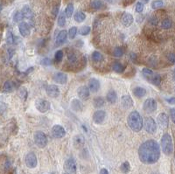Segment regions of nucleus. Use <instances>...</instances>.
Masks as SVG:
<instances>
[{"label":"nucleus","instance_id":"nucleus-12","mask_svg":"<svg viewBox=\"0 0 175 174\" xmlns=\"http://www.w3.org/2000/svg\"><path fill=\"white\" fill-rule=\"evenodd\" d=\"M106 117V112L104 110H96L93 114V121L96 124H101L103 123Z\"/></svg>","mask_w":175,"mask_h":174},{"label":"nucleus","instance_id":"nucleus-4","mask_svg":"<svg viewBox=\"0 0 175 174\" xmlns=\"http://www.w3.org/2000/svg\"><path fill=\"white\" fill-rule=\"evenodd\" d=\"M33 138H34V142H35V145L39 147V148H45L47 145V138H46V135L42 132V131H37L34 133V136H33Z\"/></svg>","mask_w":175,"mask_h":174},{"label":"nucleus","instance_id":"nucleus-40","mask_svg":"<svg viewBox=\"0 0 175 174\" xmlns=\"http://www.w3.org/2000/svg\"><path fill=\"white\" fill-rule=\"evenodd\" d=\"M76 33H77V28H76L75 26H73V27H71V28L69 29L68 32H67L69 39H74V38H75V36H76Z\"/></svg>","mask_w":175,"mask_h":174},{"label":"nucleus","instance_id":"nucleus-14","mask_svg":"<svg viewBox=\"0 0 175 174\" xmlns=\"http://www.w3.org/2000/svg\"><path fill=\"white\" fill-rule=\"evenodd\" d=\"M77 94L78 96L82 100V101H86L89 98V95H90V90L89 88V87L86 86H82L78 88L77 90Z\"/></svg>","mask_w":175,"mask_h":174},{"label":"nucleus","instance_id":"nucleus-28","mask_svg":"<svg viewBox=\"0 0 175 174\" xmlns=\"http://www.w3.org/2000/svg\"><path fill=\"white\" fill-rule=\"evenodd\" d=\"M13 84L11 81H6L3 86V92L4 93H11L13 91Z\"/></svg>","mask_w":175,"mask_h":174},{"label":"nucleus","instance_id":"nucleus-16","mask_svg":"<svg viewBox=\"0 0 175 174\" xmlns=\"http://www.w3.org/2000/svg\"><path fill=\"white\" fill-rule=\"evenodd\" d=\"M53 81L59 84H61V85H64L67 82V75L62 72H58V73H55L53 77Z\"/></svg>","mask_w":175,"mask_h":174},{"label":"nucleus","instance_id":"nucleus-6","mask_svg":"<svg viewBox=\"0 0 175 174\" xmlns=\"http://www.w3.org/2000/svg\"><path fill=\"white\" fill-rule=\"evenodd\" d=\"M144 127H145V130H146L148 133H150V134H154V133L157 131V129H158V126H157L156 122H155L154 119L152 118V117H146V118L145 119Z\"/></svg>","mask_w":175,"mask_h":174},{"label":"nucleus","instance_id":"nucleus-27","mask_svg":"<svg viewBox=\"0 0 175 174\" xmlns=\"http://www.w3.org/2000/svg\"><path fill=\"white\" fill-rule=\"evenodd\" d=\"M21 11H22V13H23V15H24L25 18H29V19H32V17H33L32 11V10L30 9V7H29L28 5H25V6L23 7V9H22Z\"/></svg>","mask_w":175,"mask_h":174},{"label":"nucleus","instance_id":"nucleus-37","mask_svg":"<svg viewBox=\"0 0 175 174\" xmlns=\"http://www.w3.org/2000/svg\"><path fill=\"white\" fill-rule=\"evenodd\" d=\"M164 6V2L162 0H155L152 3V8L153 10H157L160 9L161 7Z\"/></svg>","mask_w":175,"mask_h":174},{"label":"nucleus","instance_id":"nucleus-30","mask_svg":"<svg viewBox=\"0 0 175 174\" xmlns=\"http://www.w3.org/2000/svg\"><path fill=\"white\" fill-rule=\"evenodd\" d=\"M74 20L77 23H82V22H83L86 19V14L84 12H82V11H77L74 14Z\"/></svg>","mask_w":175,"mask_h":174},{"label":"nucleus","instance_id":"nucleus-42","mask_svg":"<svg viewBox=\"0 0 175 174\" xmlns=\"http://www.w3.org/2000/svg\"><path fill=\"white\" fill-rule=\"evenodd\" d=\"M18 95L21 99L23 100H25L27 98V95H28V93L26 91V89L25 88H20L19 90H18Z\"/></svg>","mask_w":175,"mask_h":174},{"label":"nucleus","instance_id":"nucleus-41","mask_svg":"<svg viewBox=\"0 0 175 174\" xmlns=\"http://www.w3.org/2000/svg\"><path fill=\"white\" fill-rule=\"evenodd\" d=\"M113 54H114L115 57L120 58V57H122V56L124 55V50H123L121 47L117 46V47H116V48L114 49V51H113Z\"/></svg>","mask_w":175,"mask_h":174},{"label":"nucleus","instance_id":"nucleus-50","mask_svg":"<svg viewBox=\"0 0 175 174\" xmlns=\"http://www.w3.org/2000/svg\"><path fill=\"white\" fill-rule=\"evenodd\" d=\"M41 64H42V65H44V66H48V65H51V64H52V62H51V60H50V59L45 58V59H43V60H42V61H41Z\"/></svg>","mask_w":175,"mask_h":174},{"label":"nucleus","instance_id":"nucleus-31","mask_svg":"<svg viewBox=\"0 0 175 174\" xmlns=\"http://www.w3.org/2000/svg\"><path fill=\"white\" fill-rule=\"evenodd\" d=\"M172 26H173V21H172V19L167 18H165V19L162 20V22H161V27H162L163 29L168 30V29H170Z\"/></svg>","mask_w":175,"mask_h":174},{"label":"nucleus","instance_id":"nucleus-38","mask_svg":"<svg viewBox=\"0 0 175 174\" xmlns=\"http://www.w3.org/2000/svg\"><path fill=\"white\" fill-rule=\"evenodd\" d=\"M24 18H25V17H24L22 11H17V12L14 14V16H13V20H14V22L18 23V22L22 21Z\"/></svg>","mask_w":175,"mask_h":174},{"label":"nucleus","instance_id":"nucleus-53","mask_svg":"<svg viewBox=\"0 0 175 174\" xmlns=\"http://www.w3.org/2000/svg\"><path fill=\"white\" fill-rule=\"evenodd\" d=\"M100 174H109V172H108V170H107V169H105V168H103V169L101 170V172H100Z\"/></svg>","mask_w":175,"mask_h":174},{"label":"nucleus","instance_id":"nucleus-43","mask_svg":"<svg viewBox=\"0 0 175 174\" xmlns=\"http://www.w3.org/2000/svg\"><path fill=\"white\" fill-rule=\"evenodd\" d=\"M90 31H91V28L89 26H88V25H85V26H83V27L81 28L80 34L83 35V36H86V35H88L90 32Z\"/></svg>","mask_w":175,"mask_h":174},{"label":"nucleus","instance_id":"nucleus-59","mask_svg":"<svg viewBox=\"0 0 175 174\" xmlns=\"http://www.w3.org/2000/svg\"><path fill=\"white\" fill-rule=\"evenodd\" d=\"M174 91H175V89H174Z\"/></svg>","mask_w":175,"mask_h":174},{"label":"nucleus","instance_id":"nucleus-54","mask_svg":"<svg viewBox=\"0 0 175 174\" xmlns=\"http://www.w3.org/2000/svg\"><path fill=\"white\" fill-rule=\"evenodd\" d=\"M58 10H59V6H57L56 8H54L53 11V15H57V13H58Z\"/></svg>","mask_w":175,"mask_h":174},{"label":"nucleus","instance_id":"nucleus-2","mask_svg":"<svg viewBox=\"0 0 175 174\" xmlns=\"http://www.w3.org/2000/svg\"><path fill=\"white\" fill-rule=\"evenodd\" d=\"M128 126L134 132H139L144 127V121L138 111H132L129 114L127 119Z\"/></svg>","mask_w":175,"mask_h":174},{"label":"nucleus","instance_id":"nucleus-18","mask_svg":"<svg viewBox=\"0 0 175 174\" xmlns=\"http://www.w3.org/2000/svg\"><path fill=\"white\" fill-rule=\"evenodd\" d=\"M133 16L131 14V13H128V12H125L123 14L122 18H121V22L122 24L124 25V26H130L132 25L133 23Z\"/></svg>","mask_w":175,"mask_h":174},{"label":"nucleus","instance_id":"nucleus-52","mask_svg":"<svg viewBox=\"0 0 175 174\" xmlns=\"http://www.w3.org/2000/svg\"><path fill=\"white\" fill-rule=\"evenodd\" d=\"M167 102L169 104L175 105V97H172V98H168V99H167Z\"/></svg>","mask_w":175,"mask_h":174},{"label":"nucleus","instance_id":"nucleus-56","mask_svg":"<svg viewBox=\"0 0 175 174\" xmlns=\"http://www.w3.org/2000/svg\"><path fill=\"white\" fill-rule=\"evenodd\" d=\"M106 2H108V3H112L113 2V0H105Z\"/></svg>","mask_w":175,"mask_h":174},{"label":"nucleus","instance_id":"nucleus-23","mask_svg":"<svg viewBox=\"0 0 175 174\" xmlns=\"http://www.w3.org/2000/svg\"><path fill=\"white\" fill-rule=\"evenodd\" d=\"M147 80H148L151 83H153V85H155V86H160V83H161V76H160V74H153V75L150 76L149 78H147Z\"/></svg>","mask_w":175,"mask_h":174},{"label":"nucleus","instance_id":"nucleus-33","mask_svg":"<svg viewBox=\"0 0 175 174\" xmlns=\"http://www.w3.org/2000/svg\"><path fill=\"white\" fill-rule=\"evenodd\" d=\"M91 7L96 11L101 10L103 7V3L102 0H93L91 3Z\"/></svg>","mask_w":175,"mask_h":174},{"label":"nucleus","instance_id":"nucleus-17","mask_svg":"<svg viewBox=\"0 0 175 174\" xmlns=\"http://www.w3.org/2000/svg\"><path fill=\"white\" fill-rule=\"evenodd\" d=\"M157 121H158V123L160 124V126H161L164 129L167 128L168 123H169V118L166 113H160L157 117Z\"/></svg>","mask_w":175,"mask_h":174},{"label":"nucleus","instance_id":"nucleus-47","mask_svg":"<svg viewBox=\"0 0 175 174\" xmlns=\"http://www.w3.org/2000/svg\"><path fill=\"white\" fill-rule=\"evenodd\" d=\"M149 23H150L151 25H157L159 24V19H158L157 17L153 16V17H151L150 19H149Z\"/></svg>","mask_w":175,"mask_h":174},{"label":"nucleus","instance_id":"nucleus-57","mask_svg":"<svg viewBox=\"0 0 175 174\" xmlns=\"http://www.w3.org/2000/svg\"><path fill=\"white\" fill-rule=\"evenodd\" d=\"M149 1H150V0H143V2H144V3H148Z\"/></svg>","mask_w":175,"mask_h":174},{"label":"nucleus","instance_id":"nucleus-20","mask_svg":"<svg viewBox=\"0 0 175 174\" xmlns=\"http://www.w3.org/2000/svg\"><path fill=\"white\" fill-rule=\"evenodd\" d=\"M89 88L91 92L96 93L99 90L100 88V82L98 80L95 79V78H91L89 81Z\"/></svg>","mask_w":175,"mask_h":174},{"label":"nucleus","instance_id":"nucleus-29","mask_svg":"<svg viewBox=\"0 0 175 174\" xmlns=\"http://www.w3.org/2000/svg\"><path fill=\"white\" fill-rule=\"evenodd\" d=\"M66 13H65V11H61V12H60V14H59V17H58V21H57V23H58V25L60 26V27H63V26H65V25H66Z\"/></svg>","mask_w":175,"mask_h":174},{"label":"nucleus","instance_id":"nucleus-36","mask_svg":"<svg viewBox=\"0 0 175 174\" xmlns=\"http://www.w3.org/2000/svg\"><path fill=\"white\" fill-rule=\"evenodd\" d=\"M120 170H121V172L124 173H128L130 172V170H131L130 163H129L128 161L124 162V163L121 165V166H120Z\"/></svg>","mask_w":175,"mask_h":174},{"label":"nucleus","instance_id":"nucleus-25","mask_svg":"<svg viewBox=\"0 0 175 174\" xmlns=\"http://www.w3.org/2000/svg\"><path fill=\"white\" fill-rule=\"evenodd\" d=\"M105 104V101L103 97L101 96H97V97H95L94 100H93V105L96 109H100V108H103Z\"/></svg>","mask_w":175,"mask_h":174},{"label":"nucleus","instance_id":"nucleus-5","mask_svg":"<svg viewBox=\"0 0 175 174\" xmlns=\"http://www.w3.org/2000/svg\"><path fill=\"white\" fill-rule=\"evenodd\" d=\"M157 108H158V104H157V102L155 99L153 98H149V99H146L143 104V109L144 110L148 113V114H152L153 112H155L157 110Z\"/></svg>","mask_w":175,"mask_h":174},{"label":"nucleus","instance_id":"nucleus-22","mask_svg":"<svg viewBox=\"0 0 175 174\" xmlns=\"http://www.w3.org/2000/svg\"><path fill=\"white\" fill-rule=\"evenodd\" d=\"M106 99L110 103H115L117 99V92L114 90V89H110L108 93H107V95H106Z\"/></svg>","mask_w":175,"mask_h":174},{"label":"nucleus","instance_id":"nucleus-19","mask_svg":"<svg viewBox=\"0 0 175 174\" xmlns=\"http://www.w3.org/2000/svg\"><path fill=\"white\" fill-rule=\"evenodd\" d=\"M67 32L66 30H62L59 32V34L57 35L56 37V41H55V44L57 46H60L62 44H64L66 42V39H67Z\"/></svg>","mask_w":175,"mask_h":174},{"label":"nucleus","instance_id":"nucleus-34","mask_svg":"<svg viewBox=\"0 0 175 174\" xmlns=\"http://www.w3.org/2000/svg\"><path fill=\"white\" fill-rule=\"evenodd\" d=\"M112 68H113V70H114L116 73H118V74H122V73H124V66L122 65V64L119 63V62L114 63L113 66H112Z\"/></svg>","mask_w":175,"mask_h":174},{"label":"nucleus","instance_id":"nucleus-7","mask_svg":"<svg viewBox=\"0 0 175 174\" xmlns=\"http://www.w3.org/2000/svg\"><path fill=\"white\" fill-rule=\"evenodd\" d=\"M35 107L38 109V111L41 112V113H46V111H48L51 108V104L48 101L45 100V99H37L35 102Z\"/></svg>","mask_w":175,"mask_h":174},{"label":"nucleus","instance_id":"nucleus-45","mask_svg":"<svg viewBox=\"0 0 175 174\" xmlns=\"http://www.w3.org/2000/svg\"><path fill=\"white\" fill-rule=\"evenodd\" d=\"M135 11H136V12H138V13H141V12L144 11V4H143L142 2L137 3L136 7H135Z\"/></svg>","mask_w":175,"mask_h":174},{"label":"nucleus","instance_id":"nucleus-51","mask_svg":"<svg viewBox=\"0 0 175 174\" xmlns=\"http://www.w3.org/2000/svg\"><path fill=\"white\" fill-rule=\"evenodd\" d=\"M170 116H171L173 123H175V109H174V108L170 109Z\"/></svg>","mask_w":175,"mask_h":174},{"label":"nucleus","instance_id":"nucleus-39","mask_svg":"<svg viewBox=\"0 0 175 174\" xmlns=\"http://www.w3.org/2000/svg\"><path fill=\"white\" fill-rule=\"evenodd\" d=\"M6 42H7L9 45H12V44H14V42H15L14 36H13V34L11 33V31H8L7 33H6Z\"/></svg>","mask_w":175,"mask_h":174},{"label":"nucleus","instance_id":"nucleus-48","mask_svg":"<svg viewBox=\"0 0 175 174\" xmlns=\"http://www.w3.org/2000/svg\"><path fill=\"white\" fill-rule=\"evenodd\" d=\"M68 60H70V62H76L77 61V56L74 53H68Z\"/></svg>","mask_w":175,"mask_h":174},{"label":"nucleus","instance_id":"nucleus-26","mask_svg":"<svg viewBox=\"0 0 175 174\" xmlns=\"http://www.w3.org/2000/svg\"><path fill=\"white\" fill-rule=\"evenodd\" d=\"M71 108H72V109L74 110V111H82L83 106H82V103L81 102V101L74 99V100H73L72 102H71Z\"/></svg>","mask_w":175,"mask_h":174},{"label":"nucleus","instance_id":"nucleus-9","mask_svg":"<svg viewBox=\"0 0 175 174\" xmlns=\"http://www.w3.org/2000/svg\"><path fill=\"white\" fill-rule=\"evenodd\" d=\"M51 132H52V136L54 138H59L60 139V138H64L66 136V130H65V129L62 126L58 125V124L53 126Z\"/></svg>","mask_w":175,"mask_h":174},{"label":"nucleus","instance_id":"nucleus-35","mask_svg":"<svg viewBox=\"0 0 175 174\" xmlns=\"http://www.w3.org/2000/svg\"><path fill=\"white\" fill-rule=\"evenodd\" d=\"M65 13L67 18H71L74 13V5L73 4H68L65 9Z\"/></svg>","mask_w":175,"mask_h":174},{"label":"nucleus","instance_id":"nucleus-15","mask_svg":"<svg viewBox=\"0 0 175 174\" xmlns=\"http://www.w3.org/2000/svg\"><path fill=\"white\" fill-rule=\"evenodd\" d=\"M121 104L122 107L125 109H130L133 106V100L129 95H124L121 98Z\"/></svg>","mask_w":175,"mask_h":174},{"label":"nucleus","instance_id":"nucleus-46","mask_svg":"<svg viewBox=\"0 0 175 174\" xmlns=\"http://www.w3.org/2000/svg\"><path fill=\"white\" fill-rule=\"evenodd\" d=\"M142 73H143V74L146 77V78H149L150 76H152L153 74H153V70H151V69H149V68H144L143 70H142Z\"/></svg>","mask_w":175,"mask_h":174},{"label":"nucleus","instance_id":"nucleus-8","mask_svg":"<svg viewBox=\"0 0 175 174\" xmlns=\"http://www.w3.org/2000/svg\"><path fill=\"white\" fill-rule=\"evenodd\" d=\"M25 163L28 168H30V169L35 168L38 165V159H37L35 153H33V152L27 153V155L25 156Z\"/></svg>","mask_w":175,"mask_h":174},{"label":"nucleus","instance_id":"nucleus-1","mask_svg":"<svg viewBox=\"0 0 175 174\" xmlns=\"http://www.w3.org/2000/svg\"><path fill=\"white\" fill-rule=\"evenodd\" d=\"M139 160L145 165H153L159 161L160 158V147L155 140L144 142L138 149Z\"/></svg>","mask_w":175,"mask_h":174},{"label":"nucleus","instance_id":"nucleus-44","mask_svg":"<svg viewBox=\"0 0 175 174\" xmlns=\"http://www.w3.org/2000/svg\"><path fill=\"white\" fill-rule=\"evenodd\" d=\"M63 58V51L62 50H58L55 54H54V60L57 61V62H60Z\"/></svg>","mask_w":175,"mask_h":174},{"label":"nucleus","instance_id":"nucleus-24","mask_svg":"<svg viewBox=\"0 0 175 174\" xmlns=\"http://www.w3.org/2000/svg\"><path fill=\"white\" fill-rule=\"evenodd\" d=\"M133 95L138 98H142L146 95V90L142 87H136L133 89Z\"/></svg>","mask_w":175,"mask_h":174},{"label":"nucleus","instance_id":"nucleus-11","mask_svg":"<svg viewBox=\"0 0 175 174\" xmlns=\"http://www.w3.org/2000/svg\"><path fill=\"white\" fill-rule=\"evenodd\" d=\"M46 95L49 97L56 98L60 95V88L56 85H48L46 88Z\"/></svg>","mask_w":175,"mask_h":174},{"label":"nucleus","instance_id":"nucleus-49","mask_svg":"<svg viewBox=\"0 0 175 174\" xmlns=\"http://www.w3.org/2000/svg\"><path fill=\"white\" fill-rule=\"evenodd\" d=\"M167 59L169 60V62L171 64H174L175 63V53H170L168 55H167Z\"/></svg>","mask_w":175,"mask_h":174},{"label":"nucleus","instance_id":"nucleus-21","mask_svg":"<svg viewBox=\"0 0 175 174\" xmlns=\"http://www.w3.org/2000/svg\"><path fill=\"white\" fill-rule=\"evenodd\" d=\"M84 144H85V139L82 135H76L74 137L73 145L75 148H77V149L82 148V147H83Z\"/></svg>","mask_w":175,"mask_h":174},{"label":"nucleus","instance_id":"nucleus-3","mask_svg":"<svg viewBox=\"0 0 175 174\" xmlns=\"http://www.w3.org/2000/svg\"><path fill=\"white\" fill-rule=\"evenodd\" d=\"M161 148L162 152L167 155L170 156L174 152V145L171 136L168 133H165L161 138Z\"/></svg>","mask_w":175,"mask_h":174},{"label":"nucleus","instance_id":"nucleus-58","mask_svg":"<svg viewBox=\"0 0 175 174\" xmlns=\"http://www.w3.org/2000/svg\"><path fill=\"white\" fill-rule=\"evenodd\" d=\"M63 174H70V173H64Z\"/></svg>","mask_w":175,"mask_h":174},{"label":"nucleus","instance_id":"nucleus-55","mask_svg":"<svg viewBox=\"0 0 175 174\" xmlns=\"http://www.w3.org/2000/svg\"><path fill=\"white\" fill-rule=\"evenodd\" d=\"M173 79H174V81H175V68L174 70V73H173Z\"/></svg>","mask_w":175,"mask_h":174},{"label":"nucleus","instance_id":"nucleus-32","mask_svg":"<svg viewBox=\"0 0 175 174\" xmlns=\"http://www.w3.org/2000/svg\"><path fill=\"white\" fill-rule=\"evenodd\" d=\"M91 58H92V60H93L95 62H101V61H103V59H104L103 55L101 53L97 52V51H96V52H94V53H92Z\"/></svg>","mask_w":175,"mask_h":174},{"label":"nucleus","instance_id":"nucleus-10","mask_svg":"<svg viewBox=\"0 0 175 174\" xmlns=\"http://www.w3.org/2000/svg\"><path fill=\"white\" fill-rule=\"evenodd\" d=\"M64 169L66 173H68L70 174H74L77 171V166L75 161L73 159H67L65 164H64Z\"/></svg>","mask_w":175,"mask_h":174},{"label":"nucleus","instance_id":"nucleus-13","mask_svg":"<svg viewBox=\"0 0 175 174\" xmlns=\"http://www.w3.org/2000/svg\"><path fill=\"white\" fill-rule=\"evenodd\" d=\"M18 30H19L20 34L24 38H27L30 35V33H31L30 25L26 22H21V23H19V25H18Z\"/></svg>","mask_w":175,"mask_h":174}]
</instances>
